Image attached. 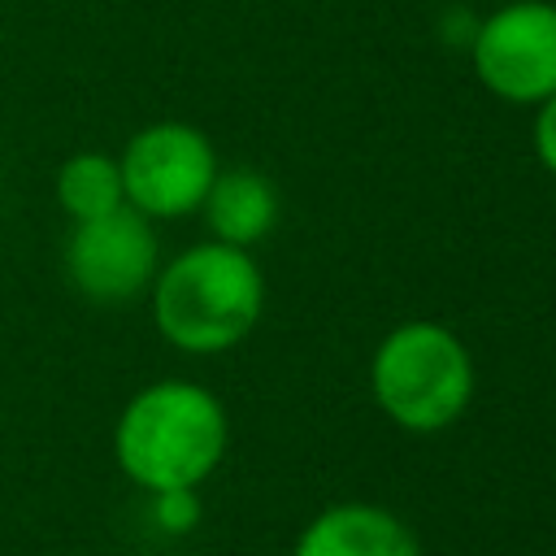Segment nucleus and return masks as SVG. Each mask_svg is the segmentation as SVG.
<instances>
[{
	"label": "nucleus",
	"mask_w": 556,
	"mask_h": 556,
	"mask_svg": "<svg viewBox=\"0 0 556 556\" xmlns=\"http://www.w3.org/2000/svg\"><path fill=\"white\" fill-rule=\"evenodd\" d=\"M226 452L222 404L191 382L139 391L117 421V460L148 491H191Z\"/></svg>",
	"instance_id": "f257e3e1"
},
{
	"label": "nucleus",
	"mask_w": 556,
	"mask_h": 556,
	"mask_svg": "<svg viewBox=\"0 0 556 556\" xmlns=\"http://www.w3.org/2000/svg\"><path fill=\"white\" fill-rule=\"evenodd\" d=\"M265 282L256 261L230 243H200L156 278V326L182 352H226L261 317Z\"/></svg>",
	"instance_id": "f03ea898"
},
{
	"label": "nucleus",
	"mask_w": 556,
	"mask_h": 556,
	"mask_svg": "<svg viewBox=\"0 0 556 556\" xmlns=\"http://www.w3.org/2000/svg\"><path fill=\"white\" fill-rule=\"evenodd\" d=\"M369 382L395 426L430 434L465 413L473 395V361L447 326L404 321L378 343Z\"/></svg>",
	"instance_id": "7ed1b4c3"
},
{
	"label": "nucleus",
	"mask_w": 556,
	"mask_h": 556,
	"mask_svg": "<svg viewBox=\"0 0 556 556\" xmlns=\"http://www.w3.org/2000/svg\"><path fill=\"white\" fill-rule=\"evenodd\" d=\"M473 74L513 104H543L556 91V4L513 0L495 9L469 43Z\"/></svg>",
	"instance_id": "20e7f679"
},
{
	"label": "nucleus",
	"mask_w": 556,
	"mask_h": 556,
	"mask_svg": "<svg viewBox=\"0 0 556 556\" xmlns=\"http://www.w3.org/2000/svg\"><path fill=\"white\" fill-rule=\"evenodd\" d=\"M117 169L130 208L143 217H182L204 204L217 178V156L195 126L156 122L126 143Z\"/></svg>",
	"instance_id": "39448f33"
},
{
	"label": "nucleus",
	"mask_w": 556,
	"mask_h": 556,
	"mask_svg": "<svg viewBox=\"0 0 556 556\" xmlns=\"http://www.w3.org/2000/svg\"><path fill=\"white\" fill-rule=\"evenodd\" d=\"M65 269L74 287L91 300H130L148 287L156 269V235L139 208H113L104 217L78 222L65 248Z\"/></svg>",
	"instance_id": "423d86ee"
},
{
	"label": "nucleus",
	"mask_w": 556,
	"mask_h": 556,
	"mask_svg": "<svg viewBox=\"0 0 556 556\" xmlns=\"http://www.w3.org/2000/svg\"><path fill=\"white\" fill-rule=\"evenodd\" d=\"M295 556H421L404 521L369 504H343L321 513L304 534Z\"/></svg>",
	"instance_id": "0eeeda50"
},
{
	"label": "nucleus",
	"mask_w": 556,
	"mask_h": 556,
	"mask_svg": "<svg viewBox=\"0 0 556 556\" xmlns=\"http://www.w3.org/2000/svg\"><path fill=\"white\" fill-rule=\"evenodd\" d=\"M200 208H204L217 243H230V248H248V243L265 239L278 222V195H274L269 178H261L256 169L217 174Z\"/></svg>",
	"instance_id": "6e6552de"
},
{
	"label": "nucleus",
	"mask_w": 556,
	"mask_h": 556,
	"mask_svg": "<svg viewBox=\"0 0 556 556\" xmlns=\"http://www.w3.org/2000/svg\"><path fill=\"white\" fill-rule=\"evenodd\" d=\"M56 195L74 222L104 217V213L122 208V200H126L122 195V169H117V161H109L100 152L70 156L56 174Z\"/></svg>",
	"instance_id": "1a4fd4ad"
},
{
	"label": "nucleus",
	"mask_w": 556,
	"mask_h": 556,
	"mask_svg": "<svg viewBox=\"0 0 556 556\" xmlns=\"http://www.w3.org/2000/svg\"><path fill=\"white\" fill-rule=\"evenodd\" d=\"M534 152L556 174V91L539 104V117H534Z\"/></svg>",
	"instance_id": "9d476101"
},
{
	"label": "nucleus",
	"mask_w": 556,
	"mask_h": 556,
	"mask_svg": "<svg viewBox=\"0 0 556 556\" xmlns=\"http://www.w3.org/2000/svg\"><path fill=\"white\" fill-rule=\"evenodd\" d=\"M161 521L169 526V530H182V526H191L195 521V500H191V491H161Z\"/></svg>",
	"instance_id": "9b49d317"
}]
</instances>
